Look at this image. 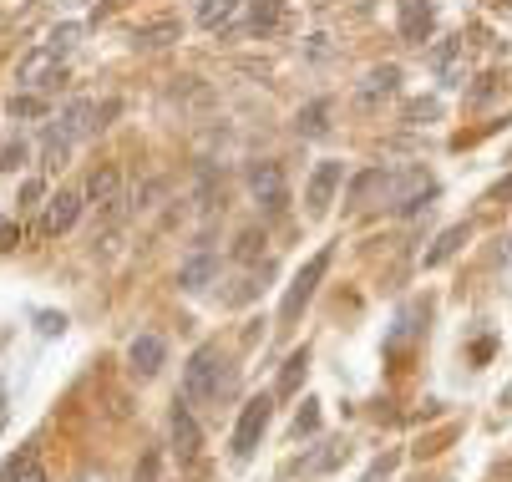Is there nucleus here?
<instances>
[{"instance_id": "f257e3e1", "label": "nucleus", "mask_w": 512, "mask_h": 482, "mask_svg": "<svg viewBox=\"0 0 512 482\" xmlns=\"http://www.w3.org/2000/svg\"><path fill=\"white\" fill-rule=\"evenodd\" d=\"M183 386H188V401L218 406V401H229L239 391V376H234V366L218 356L213 346H198L193 361H188V371H183Z\"/></svg>"}, {"instance_id": "c85d7f7f", "label": "nucleus", "mask_w": 512, "mask_h": 482, "mask_svg": "<svg viewBox=\"0 0 512 482\" xmlns=\"http://www.w3.org/2000/svg\"><path fill=\"white\" fill-rule=\"evenodd\" d=\"M21 244V224H0V254H11Z\"/></svg>"}, {"instance_id": "0eeeda50", "label": "nucleus", "mask_w": 512, "mask_h": 482, "mask_svg": "<svg viewBox=\"0 0 512 482\" xmlns=\"http://www.w3.org/2000/svg\"><path fill=\"white\" fill-rule=\"evenodd\" d=\"M56 72H61V56H56L51 46H36V51L21 56V66H16V87H46V82H56Z\"/></svg>"}, {"instance_id": "412c9836", "label": "nucleus", "mask_w": 512, "mask_h": 482, "mask_svg": "<svg viewBox=\"0 0 512 482\" xmlns=\"http://www.w3.org/2000/svg\"><path fill=\"white\" fill-rule=\"evenodd\" d=\"M305 361H310V351H295L284 361V371H279V396H295L300 391V381H305Z\"/></svg>"}, {"instance_id": "ddd939ff", "label": "nucleus", "mask_w": 512, "mask_h": 482, "mask_svg": "<svg viewBox=\"0 0 512 482\" xmlns=\"http://www.w3.org/2000/svg\"><path fill=\"white\" fill-rule=\"evenodd\" d=\"M163 356H168V351H163L158 335H137L132 346H127V361H132L137 376H158V371H163Z\"/></svg>"}, {"instance_id": "f8f14e48", "label": "nucleus", "mask_w": 512, "mask_h": 482, "mask_svg": "<svg viewBox=\"0 0 512 482\" xmlns=\"http://www.w3.org/2000/svg\"><path fill=\"white\" fill-rule=\"evenodd\" d=\"M102 112H97V102H87V97H77V102H71L66 112H61V137H71V143H77V137H87V132H97L102 122H97Z\"/></svg>"}, {"instance_id": "7c9ffc66", "label": "nucleus", "mask_w": 512, "mask_h": 482, "mask_svg": "<svg viewBox=\"0 0 512 482\" xmlns=\"http://www.w3.org/2000/svg\"><path fill=\"white\" fill-rule=\"evenodd\" d=\"M0 427H6V396H0Z\"/></svg>"}, {"instance_id": "6ab92c4d", "label": "nucleus", "mask_w": 512, "mask_h": 482, "mask_svg": "<svg viewBox=\"0 0 512 482\" xmlns=\"http://www.w3.org/2000/svg\"><path fill=\"white\" fill-rule=\"evenodd\" d=\"M295 132H300V137H325V132H330V102H310V107L295 117Z\"/></svg>"}, {"instance_id": "cd10ccee", "label": "nucleus", "mask_w": 512, "mask_h": 482, "mask_svg": "<svg viewBox=\"0 0 512 482\" xmlns=\"http://www.w3.org/2000/svg\"><path fill=\"white\" fill-rule=\"evenodd\" d=\"M41 203H46V183H41V178H31V183L21 188V209H41Z\"/></svg>"}, {"instance_id": "9b49d317", "label": "nucleus", "mask_w": 512, "mask_h": 482, "mask_svg": "<svg viewBox=\"0 0 512 482\" xmlns=\"http://www.w3.org/2000/svg\"><path fill=\"white\" fill-rule=\"evenodd\" d=\"M340 178H345V168L330 158V163H320L315 173H310V188H305V203L315 214H325L330 209V198H335V188H340Z\"/></svg>"}, {"instance_id": "f3484780", "label": "nucleus", "mask_w": 512, "mask_h": 482, "mask_svg": "<svg viewBox=\"0 0 512 482\" xmlns=\"http://www.w3.org/2000/svg\"><path fill=\"white\" fill-rule=\"evenodd\" d=\"M239 16V0H198V26L203 31H224Z\"/></svg>"}, {"instance_id": "4be33fe9", "label": "nucleus", "mask_w": 512, "mask_h": 482, "mask_svg": "<svg viewBox=\"0 0 512 482\" xmlns=\"http://www.w3.org/2000/svg\"><path fill=\"white\" fill-rule=\"evenodd\" d=\"M66 158H71V137L51 132V137H46V148H41V168L56 173V168H66Z\"/></svg>"}, {"instance_id": "b1692460", "label": "nucleus", "mask_w": 512, "mask_h": 482, "mask_svg": "<svg viewBox=\"0 0 512 482\" xmlns=\"http://www.w3.org/2000/svg\"><path fill=\"white\" fill-rule=\"evenodd\" d=\"M26 158H31V148H26L21 137H16V143H6V148H0V173H16Z\"/></svg>"}, {"instance_id": "423d86ee", "label": "nucleus", "mask_w": 512, "mask_h": 482, "mask_svg": "<svg viewBox=\"0 0 512 482\" xmlns=\"http://www.w3.org/2000/svg\"><path fill=\"white\" fill-rule=\"evenodd\" d=\"M269 396H254L244 411H239V427H234V457H249L254 447H259V437H264V427H269Z\"/></svg>"}, {"instance_id": "a211bd4d", "label": "nucleus", "mask_w": 512, "mask_h": 482, "mask_svg": "<svg viewBox=\"0 0 512 482\" xmlns=\"http://www.w3.org/2000/svg\"><path fill=\"white\" fill-rule=\"evenodd\" d=\"M0 482H46V467L36 462V452H21V457H11V462H6Z\"/></svg>"}, {"instance_id": "2eb2a0df", "label": "nucleus", "mask_w": 512, "mask_h": 482, "mask_svg": "<svg viewBox=\"0 0 512 482\" xmlns=\"http://www.w3.org/2000/svg\"><path fill=\"white\" fill-rule=\"evenodd\" d=\"M249 31L254 36L284 31V0H249Z\"/></svg>"}, {"instance_id": "5701e85b", "label": "nucleus", "mask_w": 512, "mask_h": 482, "mask_svg": "<svg viewBox=\"0 0 512 482\" xmlns=\"http://www.w3.org/2000/svg\"><path fill=\"white\" fill-rule=\"evenodd\" d=\"M77 41H82V26H56V31L46 36V46H51L56 56H66V51L77 46Z\"/></svg>"}, {"instance_id": "6e6552de", "label": "nucleus", "mask_w": 512, "mask_h": 482, "mask_svg": "<svg viewBox=\"0 0 512 482\" xmlns=\"http://www.w3.org/2000/svg\"><path fill=\"white\" fill-rule=\"evenodd\" d=\"M396 82H401L396 66H376V72L355 87V107H360V112H376L386 97H396Z\"/></svg>"}, {"instance_id": "c756f323", "label": "nucleus", "mask_w": 512, "mask_h": 482, "mask_svg": "<svg viewBox=\"0 0 512 482\" xmlns=\"http://www.w3.org/2000/svg\"><path fill=\"white\" fill-rule=\"evenodd\" d=\"M36 325H41V335H61V330H66L61 315H36Z\"/></svg>"}, {"instance_id": "f03ea898", "label": "nucleus", "mask_w": 512, "mask_h": 482, "mask_svg": "<svg viewBox=\"0 0 512 482\" xmlns=\"http://www.w3.org/2000/svg\"><path fill=\"white\" fill-rule=\"evenodd\" d=\"M325 269H330V249H320V254L305 259V269L295 274V285H289L284 300H279V320H284V325H289V320H300V310L315 300V285L325 280Z\"/></svg>"}, {"instance_id": "7ed1b4c3", "label": "nucleus", "mask_w": 512, "mask_h": 482, "mask_svg": "<svg viewBox=\"0 0 512 482\" xmlns=\"http://www.w3.org/2000/svg\"><path fill=\"white\" fill-rule=\"evenodd\" d=\"M249 188H254L259 209H264L269 219H279V214H284L289 188H284V173H279V163H254V173H249Z\"/></svg>"}, {"instance_id": "bb28decb", "label": "nucleus", "mask_w": 512, "mask_h": 482, "mask_svg": "<svg viewBox=\"0 0 512 482\" xmlns=\"http://www.w3.org/2000/svg\"><path fill=\"white\" fill-rule=\"evenodd\" d=\"M259 249H264V234H254V229H244V234H239V249H234V254H239V259L249 264V259H254Z\"/></svg>"}, {"instance_id": "2f4dec72", "label": "nucleus", "mask_w": 512, "mask_h": 482, "mask_svg": "<svg viewBox=\"0 0 512 482\" xmlns=\"http://www.w3.org/2000/svg\"><path fill=\"white\" fill-rule=\"evenodd\" d=\"M502 406H512V386H507V391H502Z\"/></svg>"}, {"instance_id": "473e14b6", "label": "nucleus", "mask_w": 512, "mask_h": 482, "mask_svg": "<svg viewBox=\"0 0 512 482\" xmlns=\"http://www.w3.org/2000/svg\"><path fill=\"white\" fill-rule=\"evenodd\" d=\"M502 198H512V183H507V188H502Z\"/></svg>"}, {"instance_id": "393cba45", "label": "nucleus", "mask_w": 512, "mask_h": 482, "mask_svg": "<svg viewBox=\"0 0 512 482\" xmlns=\"http://www.w3.org/2000/svg\"><path fill=\"white\" fill-rule=\"evenodd\" d=\"M51 102L46 97H11V117H46Z\"/></svg>"}, {"instance_id": "dca6fc26", "label": "nucleus", "mask_w": 512, "mask_h": 482, "mask_svg": "<svg viewBox=\"0 0 512 482\" xmlns=\"http://www.w3.org/2000/svg\"><path fill=\"white\" fill-rule=\"evenodd\" d=\"M213 274H218V259H213V254H193V259L183 264V274H178V285L198 295V290L213 285Z\"/></svg>"}, {"instance_id": "20e7f679", "label": "nucleus", "mask_w": 512, "mask_h": 482, "mask_svg": "<svg viewBox=\"0 0 512 482\" xmlns=\"http://www.w3.org/2000/svg\"><path fill=\"white\" fill-rule=\"evenodd\" d=\"M87 209V198L77 193V188H61V193H51L46 198V214H41V234L46 239H56V234H66L71 224H77V214Z\"/></svg>"}, {"instance_id": "1a4fd4ad", "label": "nucleus", "mask_w": 512, "mask_h": 482, "mask_svg": "<svg viewBox=\"0 0 512 482\" xmlns=\"http://www.w3.org/2000/svg\"><path fill=\"white\" fill-rule=\"evenodd\" d=\"M178 36H183V21H178V16H153V21L132 26V46H137V51H163V46H173Z\"/></svg>"}, {"instance_id": "4468645a", "label": "nucleus", "mask_w": 512, "mask_h": 482, "mask_svg": "<svg viewBox=\"0 0 512 482\" xmlns=\"http://www.w3.org/2000/svg\"><path fill=\"white\" fill-rule=\"evenodd\" d=\"M173 447H178L183 462H193L198 447H203V432H198V422H193L188 406H173Z\"/></svg>"}, {"instance_id": "39448f33", "label": "nucleus", "mask_w": 512, "mask_h": 482, "mask_svg": "<svg viewBox=\"0 0 512 482\" xmlns=\"http://www.w3.org/2000/svg\"><path fill=\"white\" fill-rule=\"evenodd\" d=\"M82 198H87V209H92L97 219H112V214H117V203H122V173H117L112 163H107V168H97Z\"/></svg>"}, {"instance_id": "9d476101", "label": "nucleus", "mask_w": 512, "mask_h": 482, "mask_svg": "<svg viewBox=\"0 0 512 482\" xmlns=\"http://www.w3.org/2000/svg\"><path fill=\"white\" fill-rule=\"evenodd\" d=\"M396 26H401V41H426L431 36V26H436V11L426 6V0H401L396 6Z\"/></svg>"}, {"instance_id": "a878e982", "label": "nucleus", "mask_w": 512, "mask_h": 482, "mask_svg": "<svg viewBox=\"0 0 512 482\" xmlns=\"http://www.w3.org/2000/svg\"><path fill=\"white\" fill-rule=\"evenodd\" d=\"M320 427V401H305V411L295 417V437H310Z\"/></svg>"}, {"instance_id": "aec40b11", "label": "nucleus", "mask_w": 512, "mask_h": 482, "mask_svg": "<svg viewBox=\"0 0 512 482\" xmlns=\"http://www.w3.org/2000/svg\"><path fill=\"white\" fill-rule=\"evenodd\" d=\"M467 239H472V229H467V224H457V229H447L442 239H436V244H431V254H426V264H447V259H452V254H457V249H462Z\"/></svg>"}]
</instances>
